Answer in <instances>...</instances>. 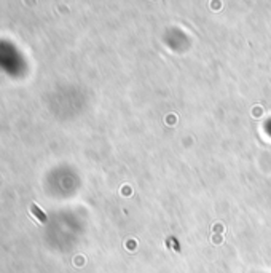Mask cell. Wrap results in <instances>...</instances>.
I'll list each match as a JSON object with an SVG mask.
<instances>
[{
  "mask_svg": "<svg viewBox=\"0 0 271 273\" xmlns=\"http://www.w3.org/2000/svg\"><path fill=\"white\" fill-rule=\"evenodd\" d=\"M30 211H32V214L34 216H36V217H38V220H40V222H48V219H46V216L44 214V211H42L38 206H36V204H32V206H30Z\"/></svg>",
  "mask_w": 271,
  "mask_h": 273,
  "instance_id": "6da1fadb",
  "label": "cell"
}]
</instances>
